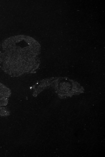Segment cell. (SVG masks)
<instances>
[{
    "label": "cell",
    "instance_id": "1",
    "mask_svg": "<svg viewBox=\"0 0 105 157\" xmlns=\"http://www.w3.org/2000/svg\"><path fill=\"white\" fill-rule=\"evenodd\" d=\"M41 49L38 42L27 35L6 39L0 45V67L14 77L33 72L39 65Z\"/></svg>",
    "mask_w": 105,
    "mask_h": 157
}]
</instances>
